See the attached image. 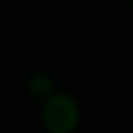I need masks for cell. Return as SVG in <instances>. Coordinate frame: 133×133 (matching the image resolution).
Instances as JSON below:
<instances>
[{
    "mask_svg": "<svg viewBox=\"0 0 133 133\" xmlns=\"http://www.w3.org/2000/svg\"><path fill=\"white\" fill-rule=\"evenodd\" d=\"M41 123L49 133H72L80 123L78 102L66 92H53L43 100Z\"/></svg>",
    "mask_w": 133,
    "mask_h": 133,
    "instance_id": "1",
    "label": "cell"
},
{
    "mask_svg": "<svg viewBox=\"0 0 133 133\" xmlns=\"http://www.w3.org/2000/svg\"><path fill=\"white\" fill-rule=\"evenodd\" d=\"M29 90H31L33 96L47 98V96L53 94V80L47 75H43V72H35L29 78Z\"/></svg>",
    "mask_w": 133,
    "mask_h": 133,
    "instance_id": "2",
    "label": "cell"
},
{
    "mask_svg": "<svg viewBox=\"0 0 133 133\" xmlns=\"http://www.w3.org/2000/svg\"><path fill=\"white\" fill-rule=\"evenodd\" d=\"M131 2H133V0H131Z\"/></svg>",
    "mask_w": 133,
    "mask_h": 133,
    "instance_id": "3",
    "label": "cell"
}]
</instances>
